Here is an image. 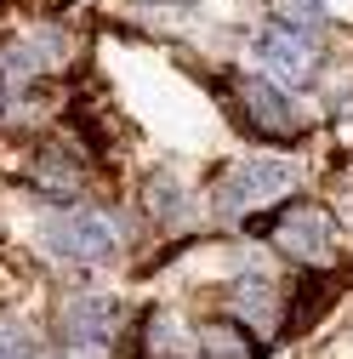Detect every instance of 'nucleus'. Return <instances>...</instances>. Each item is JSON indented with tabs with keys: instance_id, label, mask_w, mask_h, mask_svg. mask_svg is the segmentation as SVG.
Segmentation results:
<instances>
[{
	"instance_id": "nucleus-10",
	"label": "nucleus",
	"mask_w": 353,
	"mask_h": 359,
	"mask_svg": "<svg viewBox=\"0 0 353 359\" xmlns=\"http://www.w3.org/2000/svg\"><path fill=\"white\" fill-rule=\"evenodd\" d=\"M40 63L46 57H34V46H23V40H6V46H0V74H12V80H29Z\"/></svg>"
},
{
	"instance_id": "nucleus-2",
	"label": "nucleus",
	"mask_w": 353,
	"mask_h": 359,
	"mask_svg": "<svg viewBox=\"0 0 353 359\" xmlns=\"http://www.w3.org/2000/svg\"><path fill=\"white\" fill-rule=\"evenodd\" d=\"M120 325H125L120 297H109V291H80V297H69L63 313H57V342H63L74 359H103L109 342L120 337Z\"/></svg>"
},
{
	"instance_id": "nucleus-6",
	"label": "nucleus",
	"mask_w": 353,
	"mask_h": 359,
	"mask_svg": "<svg viewBox=\"0 0 353 359\" xmlns=\"http://www.w3.org/2000/svg\"><path fill=\"white\" fill-rule=\"evenodd\" d=\"M256 57H262V69H268L279 86H291V92H302V86L319 80V63H314L307 34H291V29H279V23L256 34Z\"/></svg>"
},
{
	"instance_id": "nucleus-9",
	"label": "nucleus",
	"mask_w": 353,
	"mask_h": 359,
	"mask_svg": "<svg viewBox=\"0 0 353 359\" xmlns=\"http://www.w3.org/2000/svg\"><path fill=\"white\" fill-rule=\"evenodd\" d=\"M205 353L211 359H256V348L228 325H205Z\"/></svg>"
},
{
	"instance_id": "nucleus-3",
	"label": "nucleus",
	"mask_w": 353,
	"mask_h": 359,
	"mask_svg": "<svg viewBox=\"0 0 353 359\" xmlns=\"http://www.w3.org/2000/svg\"><path fill=\"white\" fill-rule=\"evenodd\" d=\"M234 109L245 120L251 137H268V143H291L302 137V114L291 103V92L274 80V74H234Z\"/></svg>"
},
{
	"instance_id": "nucleus-5",
	"label": "nucleus",
	"mask_w": 353,
	"mask_h": 359,
	"mask_svg": "<svg viewBox=\"0 0 353 359\" xmlns=\"http://www.w3.org/2000/svg\"><path fill=\"white\" fill-rule=\"evenodd\" d=\"M291 183H296V171L285 165V160H245V165H234L223 183H216V217H228V222H240L251 205H279L285 194H291Z\"/></svg>"
},
{
	"instance_id": "nucleus-7",
	"label": "nucleus",
	"mask_w": 353,
	"mask_h": 359,
	"mask_svg": "<svg viewBox=\"0 0 353 359\" xmlns=\"http://www.w3.org/2000/svg\"><path fill=\"white\" fill-rule=\"evenodd\" d=\"M228 313L245 320L251 331H262V337H274V331L285 325V308H279V291H274L268 274H240V280L228 285Z\"/></svg>"
},
{
	"instance_id": "nucleus-13",
	"label": "nucleus",
	"mask_w": 353,
	"mask_h": 359,
	"mask_svg": "<svg viewBox=\"0 0 353 359\" xmlns=\"http://www.w3.org/2000/svg\"><path fill=\"white\" fill-rule=\"evenodd\" d=\"M0 114H6V86H0Z\"/></svg>"
},
{
	"instance_id": "nucleus-11",
	"label": "nucleus",
	"mask_w": 353,
	"mask_h": 359,
	"mask_svg": "<svg viewBox=\"0 0 353 359\" xmlns=\"http://www.w3.org/2000/svg\"><path fill=\"white\" fill-rule=\"evenodd\" d=\"M0 359H34V342L18 325H0Z\"/></svg>"
},
{
	"instance_id": "nucleus-1",
	"label": "nucleus",
	"mask_w": 353,
	"mask_h": 359,
	"mask_svg": "<svg viewBox=\"0 0 353 359\" xmlns=\"http://www.w3.org/2000/svg\"><path fill=\"white\" fill-rule=\"evenodd\" d=\"M245 229H251V234H274V245H279L291 262H302V268H319V262H331V251H336V222H331V211L314 205V200H285L274 217H251Z\"/></svg>"
},
{
	"instance_id": "nucleus-4",
	"label": "nucleus",
	"mask_w": 353,
	"mask_h": 359,
	"mask_svg": "<svg viewBox=\"0 0 353 359\" xmlns=\"http://www.w3.org/2000/svg\"><path fill=\"white\" fill-rule=\"evenodd\" d=\"M46 251L63 257V262H80V268H103V262H114L120 234H114V222L103 211L74 205V211L46 217Z\"/></svg>"
},
{
	"instance_id": "nucleus-12",
	"label": "nucleus",
	"mask_w": 353,
	"mask_h": 359,
	"mask_svg": "<svg viewBox=\"0 0 353 359\" xmlns=\"http://www.w3.org/2000/svg\"><path fill=\"white\" fill-rule=\"evenodd\" d=\"M171 6H176V12H183V6H194V0H171Z\"/></svg>"
},
{
	"instance_id": "nucleus-8",
	"label": "nucleus",
	"mask_w": 353,
	"mask_h": 359,
	"mask_svg": "<svg viewBox=\"0 0 353 359\" xmlns=\"http://www.w3.org/2000/svg\"><path fill=\"white\" fill-rule=\"evenodd\" d=\"M268 12H274V23L291 29V34H314V29L325 23V6H319V0H268Z\"/></svg>"
}]
</instances>
